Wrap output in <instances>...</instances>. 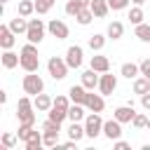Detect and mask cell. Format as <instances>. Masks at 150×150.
I'll list each match as a JSON object with an SVG mask.
<instances>
[{"mask_svg":"<svg viewBox=\"0 0 150 150\" xmlns=\"http://www.w3.org/2000/svg\"><path fill=\"white\" fill-rule=\"evenodd\" d=\"M16 141H19V136H16V134H9V131H7V134H2V148H7V150H9V148H14V145H16Z\"/></svg>","mask_w":150,"mask_h":150,"instance_id":"obj_37","label":"cell"},{"mask_svg":"<svg viewBox=\"0 0 150 150\" xmlns=\"http://www.w3.org/2000/svg\"><path fill=\"white\" fill-rule=\"evenodd\" d=\"M47 117L54 120V122H63V120L68 117V110H66V108H59V105H52L49 112H47Z\"/></svg>","mask_w":150,"mask_h":150,"instance_id":"obj_30","label":"cell"},{"mask_svg":"<svg viewBox=\"0 0 150 150\" xmlns=\"http://www.w3.org/2000/svg\"><path fill=\"white\" fill-rule=\"evenodd\" d=\"M0 61H2V68L12 70V68H16V66L21 63V54H14L12 49H2V56H0Z\"/></svg>","mask_w":150,"mask_h":150,"instance_id":"obj_17","label":"cell"},{"mask_svg":"<svg viewBox=\"0 0 150 150\" xmlns=\"http://www.w3.org/2000/svg\"><path fill=\"white\" fill-rule=\"evenodd\" d=\"M84 108H87L89 112H103V108H105L103 94H94V91H89V94H87V103H84Z\"/></svg>","mask_w":150,"mask_h":150,"instance_id":"obj_11","label":"cell"},{"mask_svg":"<svg viewBox=\"0 0 150 150\" xmlns=\"http://www.w3.org/2000/svg\"><path fill=\"white\" fill-rule=\"evenodd\" d=\"M80 5H82V7H89V5H91V0H80Z\"/></svg>","mask_w":150,"mask_h":150,"instance_id":"obj_45","label":"cell"},{"mask_svg":"<svg viewBox=\"0 0 150 150\" xmlns=\"http://www.w3.org/2000/svg\"><path fill=\"white\" fill-rule=\"evenodd\" d=\"M33 103H35V110H38V112H49V108L54 105V98L42 91V94H38V96H33Z\"/></svg>","mask_w":150,"mask_h":150,"instance_id":"obj_18","label":"cell"},{"mask_svg":"<svg viewBox=\"0 0 150 150\" xmlns=\"http://www.w3.org/2000/svg\"><path fill=\"white\" fill-rule=\"evenodd\" d=\"M87 94H89V89H87L82 82H80V84H73V87L68 89V96H70L73 103H82V105H84V103H87Z\"/></svg>","mask_w":150,"mask_h":150,"instance_id":"obj_15","label":"cell"},{"mask_svg":"<svg viewBox=\"0 0 150 150\" xmlns=\"http://www.w3.org/2000/svg\"><path fill=\"white\" fill-rule=\"evenodd\" d=\"M141 105H143V108H145V110H150V91H148V94H143V96H141Z\"/></svg>","mask_w":150,"mask_h":150,"instance_id":"obj_43","label":"cell"},{"mask_svg":"<svg viewBox=\"0 0 150 150\" xmlns=\"http://www.w3.org/2000/svg\"><path fill=\"white\" fill-rule=\"evenodd\" d=\"M19 54H21V63L19 66L26 73H38L40 70V56H38V45L35 42H26Z\"/></svg>","mask_w":150,"mask_h":150,"instance_id":"obj_1","label":"cell"},{"mask_svg":"<svg viewBox=\"0 0 150 150\" xmlns=\"http://www.w3.org/2000/svg\"><path fill=\"white\" fill-rule=\"evenodd\" d=\"M54 105H59V108H70V96H63V94H59L56 98H54Z\"/></svg>","mask_w":150,"mask_h":150,"instance_id":"obj_39","label":"cell"},{"mask_svg":"<svg viewBox=\"0 0 150 150\" xmlns=\"http://www.w3.org/2000/svg\"><path fill=\"white\" fill-rule=\"evenodd\" d=\"M59 134L61 131H42V141L47 148H56L59 145Z\"/></svg>","mask_w":150,"mask_h":150,"instance_id":"obj_33","label":"cell"},{"mask_svg":"<svg viewBox=\"0 0 150 150\" xmlns=\"http://www.w3.org/2000/svg\"><path fill=\"white\" fill-rule=\"evenodd\" d=\"M21 87H23V91H26V94L38 96V94H42V91H45V80H42L38 73H26V75H23Z\"/></svg>","mask_w":150,"mask_h":150,"instance_id":"obj_4","label":"cell"},{"mask_svg":"<svg viewBox=\"0 0 150 150\" xmlns=\"http://www.w3.org/2000/svg\"><path fill=\"white\" fill-rule=\"evenodd\" d=\"M112 117L115 120H120L122 124H131V120L136 117V110H134V105L129 103V105H120V108H115L112 110Z\"/></svg>","mask_w":150,"mask_h":150,"instance_id":"obj_12","label":"cell"},{"mask_svg":"<svg viewBox=\"0 0 150 150\" xmlns=\"http://www.w3.org/2000/svg\"><path fill=\"white\" fill-rule=\"evenodd\" d=\"M16 35H26V30H28V19L26 16H21V14H16V19H9V23H7Z\"/></svg>","mask_w":150,"mask_h":150,"instance_id":"obj_20","label":"cell"},{"mask_svg":"<svg viewBox=\"0 0 150 150\" xmlns=\"http://www.w3.org/2000/svg\"><path fill=\"white\" fill-rule=\"evenodd\" d=\"M120 75H122V77H127V80H136V77L141 75V66H138V63H134V61H127V63H122Z\"/></svg>","mask_w":150,"mask_h":150,"instance_id":"obj_19","label":"cell"},{"mask_svg":"<svg viewBox=\"0 0 150 150\" xmlns=\"http://www.w3.org/2000/svg\"><path fill=\"white\" fill-rule=\"evenodd\" d=\"M129 2H131V0H108V5H110L112 12H122V9H127Z\"/></svg>","mask_w":150,"mask_h":150,"instance_id":"obj_38","label":"cell"},{"mask_svg":"<svg viewBox=\"0 0 150 150\" xmlns=\"http://www.w3.org/2000/svg\"><path fill=\"white\" fill-rule=\"evenodd\" d=\"M80 80H82V84H84L89 91H94V89H98V80H101V73H96L94 68H89V70H84V73L80 75Z\"/></svg>","mask_w":150,"mask_h":150,"instance_id":"obj_14","label":"cell"},{"mask_svg":"<svg viewBox=\"0 0 150 150\" xmlns=\"http://www.w3.org/2000/svg\"><path fill=\"white\" fill-rule=\"evenodd\" d=\"M134 26H138V23H143V19H145V14H143V9H141V5H134L131 9H129V16H127Z\"/></svg>","mask_w":150,"mask_h":150,"instance_id":"obj_29","label":"cell"},{"mask_svg":"<svg viewBox=\"0 0 150 150\" xmlns=\"http://www.w3.org/2000/svg\"><path fill=\"white\" fill-rule=\"evenodd\" d=\"M103 136L108 138V141H117L120 136H122V122L120 120H105L103 122Z\"/></svg>","mask_w":150,"mask_h":150,"instance_id":"obj_10","label":"cell"},{"mask_svg":"<svg viewBox=\"0 0 150 150\" xmlns=\"http://www.w3.org/2000/svg\"><path fill=\"white\" fill-rule=\"evenodd\" d=\"M145 129H148V131H150V117H148V124H145Z\"/></svg>","mask_w":150,"mask_h":150,"instance_id":"obj_47","label":"cell"},{"mask_svg":"<svg viewBox=\"0 0 150 150\" xmlns=\"http://www.w3.org/2000/svg\"><path fill=\"white\" fill-rule=\"evenodd\" d=\"M87 115H84V105L82 103H70V108H68V120L70 122H82Z\"/></svg>","mask_w":150,"mask_h":150,"instance_id":"obj_22","label":"cell"},{"mask_svg":"<svg viewBox=\"0 0 150 150\" xmlns=\"http://www.w3.org/2000/svg\"><path fill=\"white\" fill-rule=\"evenodd\" d=\"M89 9L94 12V16H96V19H103V16L110 12V5H108V0H91Z\"/></svg>","mask_w":150,"mask_h":150,"instance_id":"obj_21","label":"cell"},{"mask_svg":"<svg viewBox=\"0 0 150 150\" xmlns=\"http://www.w3.org/2000/svg\"><path fill=\"white\" fill-rule=\"evenodd\" d=\"M47 70H49V75H52L54 80H63V77L68 75L70 66H68L66 59H61V56H49V61H47Z\"/></svg>","mask_w":150,"mask_h":150,"instance_id":"obj_5","label":"cell"},{"mask_svg":"<svg viewBox=\"0 0 150 150\" xmlns=\"http://www.w3.org/2000/svg\"><path fill=\"white\" fill-rule=\"evenodd\" d=\"M84 131H87V138H96L103 134V120H101V112H89L84 117Z\"/></svg>","mask_w":150,"mask_h":150,"instance_id":"obj_6","label":"cell"},{"mask_svg":"<svg viewBox=\"0 0 150 150\" xmlns=\"http://www.w3.org/2000/svg\"><path fill=\"white\" fill-rule=\"evenodd\" d=\"M134 35L141 40V42H150V23H138L134 28Z\"/></svg>","mask_w":150,"mask_h":150,"instance_id":"obj_31","label":"cell"},{"mask_svg":"<svg viewBox=\"0 0 150 150\" xmlns=\"http://www.w3.org/2000/svg\"><path fill=\"white\" fill-rule=\"evenodd\" d=\"M112 145H115V150H129V148H131V145H129L127 141H122V138H117Z\"/></svg>","mask_w":150,"mask_h":150,"instance_id":"obj_42","label":"cell"},{"mask_svg":"<svg viewBox=\"0 0 150 150\" xmlns=\"http://www.w3.org/2000/svg\"><path fill=\"white\" fill-rule=\"evenodd\" d=\"M47 30H49V35L56 38V40H66V38L70 35V28H68L66 21H61V19H52V21L47 23Z\"/></svg>","mask_w":150,"mask_h":150,"instance_id":"obj_8","label":"cell"},{"mask_svg":"<svg viewBox=\"0 0 150 150\" xmlns=\"http://www.w3.org/2000/svg\"><path fill=\"white\" fill-rule=\"evenodd\" d=\"M42 145H45V141H42V131H35V129H33L30 138L26 141V150H40Z\"/></svg>","mask_w":150,"mask_h":150,"instance_id":"obj_27","label":"cell"},{"mask_svg":"<svg viewBox=\"0 0 150 150\" xmlns=\"http://www.w3.org/2000/svg\"><path fill=\"white\" fill-rule=\"evenodd\" d=\"M87 136V131H84V124H80V122H70V127H68V138H73V141H82Z\"/></svg>","mask_w":150,"mask_h":150,"instance_id":"obj_23","label":"cell"},{"mask_svg":"<svg viewBox=\"0 0 150 150\" xmlns=\"http://www.w3.org/2000/svg\"><path fill=\"white\" fill-rule=\"evenodd\" d=\"M14 42H16V33H14L7 23L0 26V47H2V49H12Z\"/></svg>","mask_w":150,"mask_h":150,"instance_id":"obj_13","label":"cell"},{"mask_svg":"<svg viewBox=\"0 0 150 150\" xmlns=\"http://www.w3.org/2000/svg\"><path fill=\"white\" fill-rule=\"evenodd\" d=\"M0 2H2V5H7V0H0Z\"/></svg>","mask_w":150,"mask_h":150,"instance_id":"obj_48","label":"cell"},{"mask_svg":"<svg viewBox=\"0 0 150 150\" xmlns=\"http://www.w3.org/2000/svg\"><path fill=\"white\" fill-rule=\"evenodd\" d=\"M105 40H108V35H101V33H94L89 40H87V45H89V49L91 52H101L103 47H105Z\"/></svg>","mask_w":150,"mask_h":150,"instance_id":"obj_26","label":"cell"},{"mask_svg":"<svg viewBox=\"0 0 150 150\" xmlns=\"http://www.w3.org/2000/svg\"><path fill=\"white\" fill-rule=\"evenodd\" d=\"M105 35H108L110 40H120V38L124 35V23H122V21H112V23H108Z\"/></svg>","mask_w":150,"mask_h":150,"instance_id":"obj_25","label":"cell"},{"mask_svg":"<svg viewBox=\"0 0 150 150\" xmlns=\"http://www.w3.org/2000/svg\"><path fill=\"white\" fill-rule=\"evenodd\" d=\"M80 9H84V7L80 5V0H68V2H66V14H68V16H77Z\"/></svg>","mask_w":150,"mask_h":150,"instance_id":"obj_35","label":"cell"},{"mask_svg":"<svg viewBox=\"0 0 150 150\" xmlns=\"http://www.w3.org/2000/svg\"><path fill=\"white\" fill-rule=\"evenodd\" d=\"M141 75H145V77H150V59H143L141 63Z\"/></svg>","mask_w":150,"mask_h":150,"instance_id":"obj_41","label":"cell"},{"mask_svg":"<svg viewBox=\"0 0 150 150\" xmlns=\"http://www.w3.org/2000/svg\"><path fill=\"white\" fill-rule=\"evenodd\" d=\"M75 21H77L80 26H89V23L94 21V12H91L89 7H84V9H80V14L75 16Z\"/></svg>","mask_w":150,"mask_h":150,"instance_id":"obj_32","label":"cell"},{"mask_svg":"<svg viewBox=\"0 0 150 150\" xmlns=\"http://www.w3.org/2000/svg\"><path fill=\"white\" fill-rule=\"evenodd\" d=\"M56 0H35V14H47Z\"/></svg>","mask_w":150,"mask_h":150,"instance_id":"obj_34","label":"cell"},{"mask_svg":"<svg viewBox=\"0 0 150 150\" xmlns=\"http://www.w3.org/2000/svg\"><path fill=\"white\" fill-rule=\"evenodd\" d=\"M89 68H94L96 73H108L110 70V59L103 56V54H94L89 59Z\"/></svg>","mask_w":150,"mask_h":150,"instance_id":"obj_16","label":"cell"},{"mask_svg":"<svg viewBox=\"0 0 150 150\" xmlns=\"http://www.w3.org/2000/svg\"><path fill=\"white\" fill-rule=\"evenodd\" d=\"M16 14H21V16H30V14H35V0H19V7H16Z\"/></svg>","mask_w":150,"mask_h":150,"instance_id":"obj_28","label":"cell"},{"mask_svg":"<svg viewBox=\"0 0 150 150\" xmlns=\"http://www.w3.org/2000/svg\"><path fill=\"white\" fill-rule=\"evenodd\" d=\"M131 124H134L136 129H145V124H148V117H145V115H141V112H136V117L131 120Z\"/></svg>","mask_w":150,"mask_h":150,"instance_id":"obj_40","label":"cell"},{"mask_svg":"<svg viewBox=\"0 0 150 150\" xmlns=\"http://www.w3.org/2000/svg\"><path fill=\"white\" fill-rule=\"evenodd\" d=\"M0 103H2V105L7 103V91H0Z\"/></svg>","mask_w":150,"mask_h":150,"instance_id":"obj_44","label":"cell"},{"mask_svg":"<svg viewBox=\"0 0 150 150\" xmlns=\"http://www.w3.org/2000/svg\"><path fill=\"white\" fill-rule=\"evenodd\" d=\"M82 61H84V49H82L80 45H70V47L66 49V63L77 70V68L82 66Z\"/></svg>","mask_w":150,"mask_h":150,"instance_id":"obj_7","label":"cell"},{"mask_svg":"<svg viewBox=\"0 0 150 150\" xmlns=\"http://www.w3.org/2000/svg\"><path fill=\"white\" fill-rule=\"evenodd\" d=\"M30 134H33V124H19V131H16V136H19V141H28L30 138Z\"/></svg>","mask_w":150,"mask_h":150,"instance_id":"obj_36","label":"cell"},{"mask_svg":"<svg viewBox=\"0 0 150 150\" xmlns=\"http://www.w3.org/2000/svg\"><path fill=\"white\" fill-rule=\"evenodd\" d=\"M134 5H143V2H148V0H131Z\"/></svg>","mask_w":150,"mask_h":150,"instance_id":"obj_46","label":"cell"},{"mask_svg":"<svg viewBox=\"0 0 150 150\" xmlns=\"http://www.w3.org/2000/svg\"><path fill=\"white\" fill-rule=\"evenodd\" d=\"M45 33H47V23L42 19H28V30H26V40L28 42L40 45L45 40Z\"/></svg>","mask_w":150,"mask_h":150,"instance_id":"obj_3","label":"cell"},{"mask_svg":"<svg viewBox=\"0 0 150 150\" xmlns=\"http://www.w3.org/2000/svg\"><path fill=\"white\" fill-rule=\"evenodd\" d=\"M115 89H117V77H115V75H110V70H108V73H101V80H98V91H101L103 96H110Z\"/></svg>","mask_w":150,"mask_h":150,"instance_id":"obj_9","label":"cell"},{"mask_svg":"<svg viewBox=\"0 0 150 150\" xmlns=\"http://www.w3.org/2000/svg\"><path fill=\"white\" fill-rule=\"evenodd\" d=\"M148 91H150V77H145V75H138V77L134 80V94L143 96V94H148Z\"/></svg>","mask_w":150,"mask_h":150,"instance_id":"obj_24","label":"cell"},{"mask_svg":"<svg viewBox=\"0 0 150 150\" xmlns=\"http://www.w3.org/2000/svg\"><path fill=\"white\" fill-rule=\"evenodd\" d=\"M16 120H19V124H33L35 127V103L30 101V94L21 96L16 101Z\"/></svg>","mask_w":150,"mask_h":150,"instance_id":"obj_2","label":"cell"}]
</instances>
